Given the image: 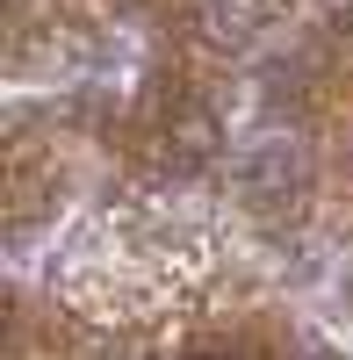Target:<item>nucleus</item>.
<instances>
[{"label": "nucleus", "instance_id": "nucleus-1", "mask_svg": "<svg viewBox=\"0 0 353 360\" xmlns=\"http://www.w3.org/2000/svg\"><path fill=\"white\" fill-rule=\"evenodd\" d=\"M296 180H303V159H296V144H288V137H259L252 152L238 159V188L259 195V202L296 195Z\"/></svg>", "mask_w": 353, "mask_h": 360}, {"label": "nucleus", "instance_id": "nucleus-2", "mask_svg": "<svg viewBox=\"0 0 353 360\" xmlns=\"http://www.w3.org/2000/svg\"><path fill=\"white\" fill-rule=\"evenodd\" d=\"M303 360H339V353H332V346H310V353H303Z\"/></svg>", "mask_w": 353, "mask_h": 360}, {"label": "nucleus", "instance_id": "nucleus-3", "mask_svg": "<svg viewBox=\"0 0 353 360\" xmlns=\"http://www.w3.org/2000/svg\"><path fill=\"white\" fill-rule=\"evenodd\" d=\"M202 360H217V353H202Z\"/></svg>", "mask_w": 353, "mask_h": 360}]
</instances>
